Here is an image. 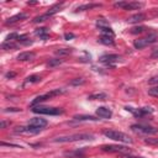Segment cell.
<instances>
[{"label":"cell","mask_w":158,"mask_h":158,"mask_svg":"<svg viewBox=\"0 0 158 158\" xmlns=\"http://www.w3.org/2000/svg\"><path fill=\"white\" fill-rule=\"evenodd\" d=\"M84 139H94V136L90 133H75V135H69V136H62V137H56L53 142H75V141H84Z\"/></svg>","instance_id":"1"},{"label":"cell","mask_w":158,"mask_h":158,"mask_svg":"<svg viewBox=\"0 0 158 158\" xmlns=\"http://www.w3.org/2000/svg\"><path fill=\"white\" fill-rule=\"evenodd\" d=\"M104 135L110 138V139H114V141H118V142H123V143H132V138L123 133V132H120V131H115V130H107V131H104Z\"/></svg>","instance_id":"2"},{"label":"cell","mask_w":158,"mask_h":158,"mask_svg":"<svg viewBox=\"0 0 158 158\" xmlns=\"http://www.w3.org/2000/svg\"><path fill=\"white\" fill-rule=\"evenodd\" d=\"M156 41H157V35H156V33H149V35H147L146 37H142V38L136 40V41L133 42V46H135V48L141 49V48L147 47L148 44L154 43Z\"/></svg>","instance_id":"3"},{"label":"cell","mask_w":158,"mask_h":158,"mask_svg":"<svg viewBox=\"0 0 158 158\" xmlns=\"http://www.w3.org/2000/svg\"><path fill=\"white\" fill-rule=\"evenodd\" d=\"M33 112L41 114V115H60L63 114V110L59 107H46V106H33Z\"/></svg>","instance_id":"4"},{"label":"cell","mask_w":158,"mask_h":158,"mask_svg":"<svg viewBox=\"0 0 158 158\" xmlns=\"http://www.w3.org/2000/svg\"><path fill=\"white\" fill-rule=\"evenodd\" d=\"M132 131L137 132V133H142V135H154L158 132V128L148 126V125H141V123H136L131 126Z\"/></svg>","instance_id":"5"},{"label":"cell","mask_w":158,"mask_h":158,"mask_svg":"<svg viewBox=\"0 0 158 158\" xmlns=\"http://www.w3.org/2000/svg\"><path fill=\"white\" fill-rule=\"evenodd\" d=\"M101 149L104 152H109V153H121V154H130V148L125 147V146H118V144H105L101 147Z\"/></svg>","instance_id":"6"},{"label":"cell","mask_w":158,"mask_h":158,"mask_svg":"<svg viewBox=\"0 0 158 158\" xmlns=\"http://www.w3.org/2000/svg\"><path fill=\"white\" fill-rule=\"evenodd\" d=\"M41 130L42 128H40V127H33V126L28 125V126H19V127H16L15 132L16 133H23V135H36Z\"/></svg>","instance_id":"7"},{"label":"cell","mask_w":158,"mask_h":158,"mask_svg":"<svg viewBox=\"0 0 158 158\" xmlns=\"http://www.w3.org/2000/svg\"><path fill=\"white\" fill-rule=\"evenodd\" d=\"M127 111H130V112H132L136 117H142V116H144V115H147V114H152L153 112V110L151 109V107H142V109H133V107H130V106H126L125 107Z\"/></svg>","instance_id":"8"},{"label":"cell","mask_w":158,"mask_h":158,"mask_svg":"<svg viewBox=\"0 0 158 158\" xmlns=\"http://www.w3.org/2000/svg\"><path fill=\"white\" fill-rule=\"evenodd\" d=\"M120 59H121V57L117 56V54H104V56L100 57V62L101 63H105L107 65H111L114 62H117Z\"/></svg>","instance_id":"9"},{"label":"cell","mask_w":158,"mask_h":158,"mask_svg":"<svg viewBox=\"0 0 158 158\" xmlns=\"http://www.w3.org/2000/svg\"><path fill=\"white\" fill-rule=\"evenodd\" d=\"M96 115L101 118H110L112 116V111L109 109V107H105V106H100L98 107L96 110Z\"/></svg>","instance_id":"10"},{"label":"cell","mask_w":158,"mask_h":158,"mask_svg":"<svg viewBox=\"0 0 158 158\" xmlns=\"http://www.w3.org/2000/svg\"><path fill=\"white\" fill-rule=\"evenodd\" d=\"M47 120H44V118H42V117H33V118H31L30 120V123L28 125H31V126H33V127H40V128H42V127H44V126H47Z\"/></svg>","instance_id":"11"},{"label":"cell","mask_w":158,"mask_h":158,"mask_svg":"<svg viewBox=\"0 0 158 158\" xmlns=\"http://www.w3.org/2000/svg\"><path fill=\"white\" fill-rule=\"evenodd\" d=\"M143 6V2H138V1H127L123 10H138Z\"/></svg>","instance_id":"12"},{"label":"cell","mask_w":158,"mask_h":158,"mask_svg":"<svg viewBox=\"0 0 158 158\" xmlns=\"http://www.w3.org/2000/svg\"><path fill=\"white\" fill-rule=\"evenodd\" d=\"M144 19H146V15L142 14V12H138V14L132 15L130 19H127V22H130V23H138V22L143 21Z\"/></svg>","instance_id":"13"},{"label":"cell","mask_w":158,"mask_h":158,"mask_svg":"<svg viewBox=\"0 0 158 158\" xmlns=\"http://www.w3.org/2000/svg\"><path fill=\"white\" fill-rule=\"evenodd\" d=\"M27 17V15L26 14H23V12H20V14H17V15H15V16H11V17H9L7 20H6V25H10V23H15V22H17V21H20V20H23V19H26Z\"/></svg>","instance_id":"14"},{"label":"cell","mask_w":158,"mask_h":158,"mask_svg":"<svg viewBox=\"0 0 158 158\" xmlns=\"http://www.w3.org/2000/svg\"><path fill=\"white\" fill-rule=\"evenodd\" d=\"M33 58H35V53H33V52H21V53L17 56V59H19V60H22V62L32 60Z\"/></svg>","instance_id":"15"},{"label":"cell","mask_w":158,"mask_h":158,"mask_svg":"<svg viewBox=\"0 0 158 158\" xmlns=\"http://www.w3.org/2000/svg\"><path fill=\"white\" fill-rule=\"evenodd\" d=\"M99 42L102 43V44H106V46H114V44H115L114 37L107 36V35H102V36L99 38Z\"/></svg>","instance_id":"16"},{"label":"cell","mask_w":158,"mask_h":158,"mask_svg":"<svg viewBox=\"0 0 158 158\" xmlns=\"http://www.w3.org/2000/svg\"><path fill=\"white\" fill-rule=\"evenodd\" d=\"M74 120H78V121H96L98 118L91 116V115H75L73 117Z\"/></svg>","instance_id":"17"},{"label":"cell","mask_w":158,"mask_h":158,"mask_svg":"<svg viewBox=\"0 0 158 158\" xmlns=\"http://www.w3.org/2000/svg\"><path fill=\"white\" fill-rule=\"evenodd\" d=\"M88 99L89 100H106L107 99V95L105 93H95V94L89 95Z\"/></svg>","instance_id":"18"},{"label":"cell","mask_w":158,"mask_h":158,"mask_svg":"<svg viewBox=\"0 0 158 158\" xmlns=\"http://www.w3.org/2000/svg\"><path fill=\"white\" fill-rule=\"evenodd\" d=\"M101 6L100 4H85V5H80L77 7V11H84V10H90L93 7H99Z\"/></svg>","instance_id":"19"},{"label":"cell","mask_w":158,"mask_h":158,"mask_svg":"<svg viewBox=\"0 0 158 158\" xmlns=\"http://www.w3.org/2000/svg\"><path fill=\"white\" fill-rule=\"evenodd\" d=\"M16 47H17V44H16V43H14L12 41H5V42L1 44V48H2V49H5V51L14 49V48H16Z\"/></svg>","instance_id":"20"},{"label":"cell","mask_w":158,"mask_h":158,"mask_svg":"<svg viewBox=\"0 0 158 158\" xmlns=\"http://www.w3.org/2000/svg\"><path fill=\"white\" fill-rule=\"evenodd\" d=\"M60 7H62V4H56V5H53L52 7H49V9H48V11H47V15H48V16H52V15H54L56 12L60 11Z\"/></svg>","instance_id":"21"},{"label":"cell","mask_w":158,"mask_h":158,"mask_svg":"<svg viewBox=\"0 0 158 158\" xmlns=\"http://www.w3.org/2000/svg\"><path fill=\"white\" fill-rule=\"evenodd\" d=\"M63 62H64V59H60V58H53V59H49V62L47 63V67L53 68V67H57V65L62 64Z\"/></svg>","instance_id":"22"},{"label":"cell","mask_w":158,"mask_h":158,"mask_svg":"<svg viewBox=\"0 0 158 158\" xmlns=\"http://www.w3.org/2000/svg\"><path fill=\"white\" fill-rule=\"evenodd\" d=\"M47 99H49V96H48V94H44V95H40V96H37L32 102H31V106H36L37 104H40V102H42V101H44V100H47Z\"/></svg>","instance_id":"23"},{"label":"cell","mask_w":158,"mask_h":158,"mask_svg":"<svg viewBox=\"0 0 158 158\" xmlns=\"http://www.w3.org/2000/svg\"><path fill=\"white\" fill-rule=\"evenodd\" d=\"M36 35L40 36L42 40H47L48 38V32H47V28H38L36 31Z\"/></svg>","instance_id":"24"},{"label":"cell","mask_w":158,"mask_h":158,"mask_svg":"<svg viewBox=\"0 0 158 158\" xmlns=\"http://www.w3.org/2000/svg\"><path fill=\"white\" fill-rule=\"evenodd\" d=\"M73 52L72 48H60V49H57L56 51V54L57 56H68Z\"/></svg>","instance_id":"25"},{"label":"cell","mask_w":158,"mask_h":158,"mask_svg":"<svg viewBox=\"0 0 158 158\" xmlns=\"http://www.w3.org/2000/svg\"><path fill=\"white\" fill-rule=\"evenodd\" d=\"M40 80H41V78H40L38 75H31V77H28V78L26 79L25 85H27V84H33V83H38Z\"/></svg>","instance_id":"26"},{"label":"cell","mask_w":158,"mask_h":158,"mask_svg":"<svg viewBox=\"0 0 158 158\" xmlns=\"http://www.w3.org/2000/svg\"><path fill=\"white\" fill-rule=\"evenodd\" d=\"M84 83H85V80H84L83 78H75V79H73V80H70V81H69V84H70V85H73V86L81 85V84H84Z\"/></svg>","instance_id":"27"},{"label":"cell","mask_w":158,"mask_h":158,"mask_svg":"<svg viewBox=\"0 0 158 158\" xmlns=\"http://www.w3.org/2000/svg\"><path fill=\"white\" fill-rule=\"evenodd\" d=\"M48 17H49V16H48V15H47V12H46V14H43V15H40V16L35 17V19H33V22H35V23H38V22H43V21H44V20H47Z\"/></svg>","instance_id":"28"},{"label":"cell","mask_w":158,"mask_h":158,"mask_svg":"<svg viewBox=\"0 0 158 158\" xmlns=\"http://www.w3.org/2000/svg\"><path fill=\"white\" fill-rule=\"evenodd\" d=\"M100 30H101V32H104L105 35H107V36H111V37H114V31L110 28V27H104V26H100L99 27Z\"/></svg>","instance_id":"29"},{"label":"cell","mask_w":158,"mask_h":158,"mask_svg":"<svg viewBox=\"0 0 158 158\" xmlns=\"http://www.w3.org/2000/svg\"><path fill=\"white\" fill-rule=\"evenodd\" d=\"M144 30H146V27H144V26H136V27L131 28V33H133V35H137V33H142Z\"/></svg>","instance_id":"30"},{"label":"cell","mask_w":158,"mask_h":158,"mask_svg":"<svg viewBox=\"0 0 158 158\" xmlns=\"http://www.w3.org/2000/svg\"><path fill=\"white\" fill-rule=\"evenodd\" d=\"M144 143L147 144H151V146H158V138H144Z\"/></svg>","instance_id":"31"},{"label":"cell","mask_w":158,"mask_h":158,"mask_svg":"<svg viewBox=\"0 0 158 158\" xmlns=\"http://www.w3.org/2000/svg\"><path fill=\"white\" fill-rule=\"evenodd\" d=\"M148 94L151 96H158V85L157 86H153L151 89H148Z\"/></svg>","instance_id":"32"},{"label":"cell","mask_w":158,"mask_h":158,"mask_svg":"<svg viewBox=\"0 0 158 158\" xmlns=\"http://www.w3.org/2000/svg\"><path fill=\"white\" fill-rule=\"evenodd\" d=\"M151 58H153V59H158V48H154V49L152 51V53H151Z\"/></svg>","instance_id":"33"},{"label":"cell","mask_w":158,"mask_h":158,"mask_svg":"<svg viewBox=\"0 0 158 158\" xmlns=\"http://www.w3.org/2000/svg\"><path fill=\"white\" fill-rule=\"evenodd\" d=\"M121 158H143V157H135V156H130V154H122Z\"/></svg>","instance_id":"34"},{"label":"cell","mask_w":158,"mask_h":158,"mask_svg":"<svg viewBox=\"0 0 158 158\" xmlns=\"http://www.w3.org/2000/svg\"><path fill=\"white\" fill-rule=\"evenodd\" d=\"M7 125H10V122H6V121H1V123H0V127H1V128H5Z\"/></svg>","instance_id":"35"},{"label":"cell","mask_w":158,"mask_h":158,"mask_svg":"<svg viewBox=\"0 0 158 158\" xmlns=\"http://www.w3.org/2000/svg\"><path fill=\"white\" fill-rule=\"evenodd\" d=\"M153 83H158V78H157V77H154V78H152V79L149 80V84H153Z\"/></svg>","instance_id":"36"},{"label":"cell","mask_w":158,"mask_h":158,"mask_svg":"<svg viewBox=\"0 0 158 158\" xmlns=\"http://www.w3.org/2000/svg\"><path fill=\"white\" fill-rule=\"evenodd\" d=\"M64 37H65V40H69V38H73L74 36H73L72 33H65V35H64Z\"/></svg>","instance_id":"37"},{"label":"cell","mask_w":158,"mask_h":158,"mask_svg":"<svg viewBox=\"0 0 158 158\" xmlns=\"http://www.w3.org/2000/svg\"><path fill=\"white\" fill-rule=\"evenodd\" d=\"M15 75H16L15 73H7V74H6V78H14Z\"/></svg>","instance_id":"38"}]
</instances>
